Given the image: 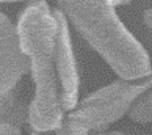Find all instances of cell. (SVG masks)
Returning a JSON list of instances; mask_svg holds the SVG:
<instances>
[{
    "label": "cell",
    "mask_w": 152,
    "mask_h": 135,
    "mask_svg": "<svg viewBox=\"0 0 152 135\" xmlns=\"http://www.w3.org/2000/svg\"><path fill=\"white\" fill-rule=\"evenodd\" d=\"M16 27L35 83L28 124L36 132L55 131L77 105L80 93L67 19L46 0H35L20 11Z\"/></svg>",
    "instance_id": "obj_1"
},
{
    "label": "cell",
    "mask_w": 152,
    "mask_h": 135,
    "mask_svg": "<svg viewBox=\"0 0 152 135\" xmlns=\"http://www.w3.org/2000/svg\"><path fill=\"white\" fill-rule=\"evenodd\" d=\"M75 32L121 79L135 80L151 71V60L141 43L116 14L113 0H55Z\"/></svg>",
    "instance_id": "obj_2"
},
{
    "label": "cell",
    "mask_w": 152,
    "mask_h": 135,
    "mask_svg": "<svg viewBox=\"0 0 152 135\" xmlns=\"http://www.w3.org/2000/svg\"><path fill=\"white\" fill-rule=\"evenodd\" d=\"M152 88V65L148 76L127 80L119 79L88 94L66 115L57 135H94L129 113L132 104Z\"/></svg>",
    "instance_id": "obj_3"
},
{
    "label": "cell",
    "mask_w": 152,
    "mask_h": 135,
    "mask_svg": "<svg viewBox=\"0 0 152 135\" xmlns=\"http://www.w3.org/2000/svg\"><path fill=\"white\" fill-rule=\"evenodd\" d=\"M30 71V60L22 52L18 27L0 13V94L7 93Z\"/></svg>",
    "instance_id": "obj_4"
},
{
    "label": "cell",
    "mask_w": 152,
    "mask_h": 135,
    "mask_svg": "<svg viewBox=\"0 0 152 135\" xmlns=\"http://www.w3.org/2000/svg\"><path fill=\"white\" fill-rule=\"evenodd\" d=\"M28 90L24 82L19 80L7 93L0 94V124H11L16 127H24L28 123L30 113Z\"/></svg>",
    "instance_id": "obj_5"
},
{
    "label": "cell",
    "mask_w": 152,
    "mask_h": 135,
    "mask_svg": "<svg viewBox=\"0 0 152 135\" xmlns=\"http://www.w3.org/2000/svg\"><path fill=\"white\" fill-rule=\"evenodd\" d=\"M127 115L133 123H138V124L152 123V88H149L135 101Z\"/></svg>",
    "instance_id": "obj_6"
},
{
    "label": "cell",
    "mask_w": 152,
    "mask_h": 135,
    "mask_svg": "<svg viewBox=\"0 0 152 135\" xmlns=\"http://www.w3.org/2000/svg\"><path fill=\"white\" fill-rule=\"evenodd\" d=\"M0 135H22L20 129L11 124H0Z\"/></svg>",
    "instance_id": "obj_7"
},
{
    "label": "cell",
    "mask_w": 152,
    "mask_h": 135,
    "mask_svg": "<svg viewBox=\"0 0 152 135\" xmlns=\"http://www.w3.org/2000/svg\"><path fill=\"white\" fill-rule=\"evenodd\" d=\"M94 135H124L122 132H99V134H94Z\"/></svg>",
    "instance_id": "obj_8"
},
{
    "label": "cell",
    "mask_w": 152,
    "mask_h": 135,
    "mask_svg": "<svg viewBox=\"0 0 152 135\" xmlns=\"http://www.w3.org/2000/svg\"><path fill=\"white\" fill-rule=\"evenodd\" d=\"M10 2H22V0H0V3H10Z\"/></svg>",
    "instance_id": "obj_9"
}]
</instances>
